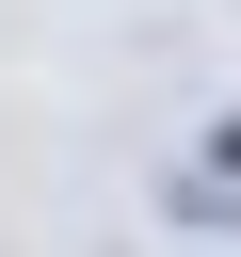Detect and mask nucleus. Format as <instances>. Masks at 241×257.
<instances>
[{"mask_svg":"<svg viewBox=\"0 0 241 257\" xmlns=\"http://www.w3.org/2000/svg\"><path fill=\"white\" fill-rule=\"evenodd\" d=\"M225 177H241V128H225Z\"/></svg>","mask_w":241,"mask_h":257,"instance_id":"f257e3e1","label":"nucleus"}]
</instances>
